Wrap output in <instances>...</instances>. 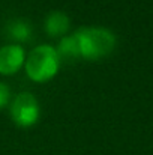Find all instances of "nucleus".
<instances>
[{"instance_id": "obj_3", "label": "nucleus", "mask_w": 153, "mask_h": 155, "mask_svg": "<svg viewBox=\"0 0 153 155\" xmlns=\"http://www.w3.org/2000/svg\"><path fill=\"white\" fill-rule=\"evenodd\" d=\"M39 111L41 110L36 98L29 92L18 94L11 104V116L18 127L27 128L35 125L39 119Z\"/></svg>"}, {"instance_id": "obj_5", "label": "nucleus", "mask_w": 153, "mask_h": 155, "mask_svg": "<svg viewBox=\"0 0 153 155\" xmlns=\"http://www.w3.org/2000/svg\"><path fill=\"white\" fill-rule=\"evenodd\" d=\"M71 24L69 17L62 11H53L45 18V32L50 36H60L68 32Z\"/></svg>"}, {"instance_id": "obj_2", "label": "nucleus", "mask_w": 153, "mask_h": 155, "mask_svg": "<svg viewBox=\"0 0 153 155\" xmlns=\"http://www.w3.org/2000/svg\"><path fill=\"white\" fill-rule=\"evenodd\" d=\"M59 71V54L51 45H38L26 62V72L33 81H48Z\"/></svg>"}, {"instance_id": "obj_1", "label": "nucleus", "mask_w": 153, "mask_h": 155, "mask_svg": "<svg viewBox=\"0 0 153 155\" xmlns=\"http://www.w3.org/2000/svg\"><path fill=\"white\" fill-rule=\"evenodd\" d=\"M80 56L89 60L102 59L116 47V36L111 30L104 27H81L75 33Z\"/></svg>"}, {"instance_id": "obj_7", "label": "nucleus", "mask_w": 153, "mask_h": 155, "mask_svg": "<svg viewBox=\"0 0 153 155\" xmlns=\"http://www.w3.org/2000/svg\"><path fill=\"white\" fill-rule=\"evenodd\" d=\"M56 51L59 54V57H65V59H75V57H80V51H78V45H77V41H75V36L71 35V36H65L60 39Z\"/></svg>"}, {"instance_id": "obj_6", "label": "nucleus", "mask_w": 153, "mask_h": 155, "mask_svg": "<svg viewBox=\"0 0 153 155\" xmlns=\"http://www.w3.org/2000/svg\"><path fill=\"white\" fill-rule=\"evenodd\" d=\"M6 30H8V36L17 42H27V41H30V38L33 35L32 24L23 18H15V20L9 21Z\"/></svg>"}, {"instance_id": "obj_8", "label": "nucleus", "mask_w": 153, "mask_h": 155, "mask_svg": "<svg viewBox=\"0 0 153 155\" xmlns=\"http://www.w3.org/2000/svg\"><path fill=\"white\" fill-rule=\"evenodd\" d=\"M9 98H11V92H9L8 84L0 81V108L9 103Z\"/></svg>"}, {"instance_id": "obj_4", "label": "nucleus", "mask_w": 153, "mask_h": 155, "mask_svg": "<svg viewBox=\"0 0 153 155\" xmlns=\"http://www.w3.org/2000/svg\"><path fill=\"white\" fill-rule=\"evenodd\" d=\"M24 50L20 44H9L0 48V74H15L24 63Z\"/></svg>"}]
</instances>
